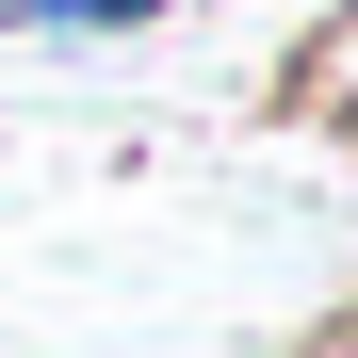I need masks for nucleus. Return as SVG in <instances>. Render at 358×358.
Wrapping results in <instances>:
<instances>
[{
  "label": "nucleus",
  "instance_id": "obj_3",
  "mask_svg": "<svg viewBox=\"0 0 358 358\" xmlns=\"http://www.w3.org/2000/svg\"><path fill=\"white\" fill-rule=\"evenodd\" d=\"M310 358H358V310H326V326H310Z\"/></svg>",
  "mask_w": 358,
  "mask_h": 358
},
{
  "label": "nucleus",
  "instance_id": "obj_1",
  "mask_svg": "<svg viewBox=\"0 0 358 358\" xmlns=\"http://www.w3.org/2000/svg\"><path fill=\"white\" fill-rule=\"evenodd\" d=\"M277 131H310V147H358V0H326V17L277 49Z\"/></svg>",
  "mask_w": 358,
  "mask_h": 358
},
{
  "label": "nucleus",
  "instance_id": "obj_2",
  "mask_svg": "<svg viewBox=\"0 0 358 358\" xmlns=\"http://www.w3.org/2000/svg\"><path fill=\"white\" fill-rule=\"evenodd\" d=\"M163 17H179V0H0V49H131Z\"/></svg>",
  "mask_w": 358,
  "mask_h": 358
}]
</instances>
